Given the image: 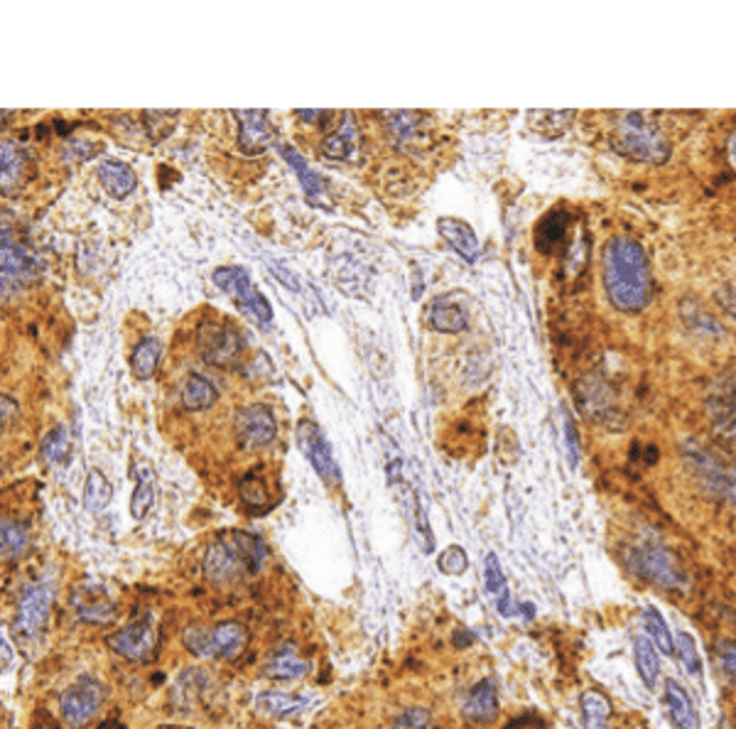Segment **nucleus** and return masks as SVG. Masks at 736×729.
Returning a JSON list of instances; mask_svg holds the SVG:
<instances>
[{
	"instance_id": "47",
	"label": "nucleus",
	"mask_w": 736,
	"mask_h": 729,
	"mask_svg": "<svg viewBox=\"0 0 736 729\" xmlns=\"http://www.w3.org/2000/svg\"><path fill=\"white\" fill-rule=\"evenodd\" d=\"M498 614H501V617H514V614H516V605L511 602L508 589L498 595Z\"/></svg>"
},
{
	"instance_id": "36",
	"label": "nucleus",
	"mask_w": 736,
	"mask_h": 729,
	"mask_svg": "<svg viewBox=\"0 0 736 729\" xmlns=\"http://www.w3.org/2000/svg\"><path fill=\"white\" fill-rule=\"evenodd\" d=\"M70 450H72V438H70V430H66L64 425H56L54 430H50V435L42 442L44 460L52 464L66 462V458H70Z\"/></svg>"
},
{
	"instance_id": "8",
	"label": "nucleus",
	"mask_w": 736,
	"mask_h": 729,
	"mask_svg": "<svg viewBox=\"0 0 736 729\" xmlns=\"http://www.w3.org/2000/svg\"><path fill=\"white\" fill-rule=\"evenodd\" d=\"M104 702V688L94 678H76L60 698V715L70 729H82L94 720Z\"/></svg>"
},
{
	"instance_id": "33",
	"label": "nucleus",
	"mask_w": 736,
	"mask_h": 729,
	"mask_svg": "<svg viewBox=\"0 0 736 729\" xmlns=\"http://www.w3.org/2000/svg\"><path fill=\"white\" fill-rule=\"evenodd\" d=\"M155 504V474L153 472H143L138 474V484L133 489L131 496V516L135 521H143Z\"/></svg>"
},
{
	"instance_id": "13",
	"label": "nucleus",
	"mask_w": 736,
	"mask_h": 729,
	"mask_svg": "<svg viewBox=\"0 0 736 729\" xmlns=\"http://www.w3.org/2000/svg\"><path fill=\"white\" fill-rule=\"evenodd\" d=\"M276 418L270 408L263 403H253L243 408L239 418H236V435H239L241 445L246 450H260L268 448L276 440Z\"/></svg>"
},
{
	"instance_id": "43",
	"label": "nucleus",
	"mask_w": 736,
	"mask_h": 729,
	"mask_svg": "<svg viewBox=\"0 0 736 729\" xmlns=\"http://www.w3.org/2000/svg\"><path fill=\"white\" fill-rule=\"evenodd\" d=\"M280 151H282V155L288 157V163H290L294 170H298V175L302 177V185H304V189H308V195H310V197H317V192H320V179H317V175H314L312 170L308 167V163H304L302 157H300L298 153H294L292 147H288V145H282Z\"/></svg>"
},
{
	"instance_id": "15",
	"label": "nucleus",
	"mask_w": 736,
	"mask_h": 729,
	"mask_svg": "<svg viewBox=\"0 0 736 729\" xmlns=\"http://www.w3.org/2000/svg\"><path fill=\"white\" fill-rule=\"evenodd\" d=\"M72 607L79 619L89 624H108L116 619V602L96 583H84L72 592Z\"/></svg>"
},
{
	"instance_id": "9",
	"label": "nucleus",
	"mask_w": 736,
	"mask_h": 729,
	"mask_svg": "<svg viewBox=\"0 0 736 729\" xmlns=\"http://www.w3.org/2000/svg\"><path fill=\"white\" fill-rule=\"evenodd\" d=\"M157 639H160L157 622L153 617H143L113 634L108 639V646L113 654L131 660V664H147V660L155 658Z\"/></svg>"
},
{
	"instance_id": "46",
	"label": "nucleus",
	"mask_w": 736,
	"mask_h": 729,
	"mask_svg": "<svg viewBox=\"0 0 736 729\" xmlns=\"http://www.w3.org/2000/svg\"><path fill=\"white\" fill-rule=\"evenodd\" d=\"M564 428H568V454H570V464L577 466V460H580V448H577V432L572 425V418L564 413Z\"/></svg>"
},
{
	"instance_id": "18",
	"label": "nucleus",
	"mask_w": 736,
	"mask_h": 729,
	"mask_svg": "<svg viewBox=\"0 0 736 729\" xmlns=\"http://www.w3.org/2000/svg\"><path fill=\"white\" fill-rule=\"evenodd\" d=\"M263 670H266V676L273 680H298L310 674L312 664L310 660H304L292 644H282L268 656Z\"/></svg>"
},
{
	"instance_id": "2",
	"label": "nucleus",
	"mask_w": 736,
	"mask_h": 729,
	"mask_svg": "<svg viewBox=\"0 0 736 729\" xmlns=\"http://www.w3.org/2000/svg\"><path fill=\"white\" fill-rule=\"evenodd\" d=\"M268 561V545L246 531H224L204 553V575L214 585L229 587L258 575Z\"/></svg>"
},
{
	"instance_id": "29",
	"label": "nucleus",
	"mask_w": 736,
	"mask_h": 729,
	"mask_svg": "<svg viewBox=\"0 0 736 729\" xmlns=\"http://www.w3.org/2000/svg\"><path fill=\"white\" fill-rule=\"evenodd\" d=\"M580 710L584 729H611V702L602 692L587 690L580 698Z\"/></svg>"
},
{
	"instance_id": "19",
	"label": "nucleus",
	"mask_w": 736,
	"mask_h": 729,
	"mask_svg": "<svg viewBox=\"0 0 736 729\" xmlns=\"http://www.w3.org/2000/svg\"><path fill=\"white\" fill-rule=\"evenodd\" d=\"M437 232L439 236L445 238V242L457 250V254L474 264L479 256V242H477V234L471 232L469 224H464L459 219H439L437 222Z\"/></svg>"
},
{
	"instance_id": "35",
	"label": "nucleus",
	"mask_w": 736,
	"mask_h": 729,
	"mask_svg": "<svg viewBox=\"0 0 736 729\" xmlns=\"http://www.w3.org/2000/svg\"><path fill=\"white\" fill-rule=\"evenodd\" d=\"M643 626L653 639V644L659 646L665 656H673V634H671V629H667V622L663 619V614L653 605L643 609Z\"/></svg>"
},
{
	"instance_id": "25",
	"label": "nucleus",
	"mask_w": 736,
	"mask_h": 729,
	"mask_svg": "<svg viewBox=\"0 0 736 729\" xmlns=\"http://www.w3.org/2000/svg\"><path fill=\"white\" fill-rule=\"evenodd\" d=\"M256 708L260 712L270 715V717H292V715H298L300 710L308 708V700L300 698V695L266 690L256 698Z\"/></svg>"
},
{
	"instance_id": "31",
	"label": "nucleus",
	"mask_w": 736,
	"mask_h": 729,
	"mask_svg": "<svg viewBox=\"0 0 736 729\" xmlns=\"http://www.w3.org/2000/svg\"><path fill=\"white\" fill-rule=\"evenodd\" d=\"M113 499V486L99 470H92L84 484V509L89 514H101Z\"/></svg>"
},
{
	"instance_id": "50",
	"label": "nucleus",
	"mask_w": 736,
	"mask_h": 729,
	"mask_svg": "<svg viewBox=\"0 0 736 729\" xmlns=\"http://www.w3.org/2000/svg\"><path fill=\"white\" fill-rule=\"evenodd\" d=\"M729 163L736 170V133L729 138Z\"/></svg>"
},
{
	"instance_id": "16",
	"label": "nucleus",
	"mask_w": 736,
	"mask_h": 729,
	"mask_svg": "<svg viewBox=\"0 0 736 729\" xmlns=\"http://www.w3.org/2000/svg\"><path fill=\"white\" fill-rule=\"evenodd\" d=\"M498 690L494 680H479L462 702V715L474 725H494L498 717Z\"/></svg>"
},
{
	"instance_id": "14",
	"label": "nucleus",
	"mask_w": 736,
	"mask_h": 729,
	"mask_svg": "<svg viewBox=\"0 0 736 729\" xmlns=\"http://www.w3.org/2000/svg\"><path fill=\"white\" fill-rule=\"evenodd\" d=\"M234 116L239 119V145L246 155L266 153L276 143V131L268 111H236Z\"/></svg>"
},
{
	"instance_id": "6",
	"label": "nucleus",
	"mask_w": 736,
	"mask_h": 729,
	"mask_svg": "<svg viewBox=\"0 0 736 729\" xmlns=\"http://www.w3.org/2000/svg\"><path fill=\"white\" fill-rule=\"evenodd\" d=\"M38 256L20 242L13 226L0 216V290H18L38 278Z\"/></svg>"
},
{
	"instance_id": "48",
	"label": "nucleus",
	"mask_w": 736,
	"mask_h": 729,
	"mask_svg": "<svg viewBox=\"0 0 736 729\" xmlns=\"http://www.w3.org/2000/svg\"><path fill=\"white\" fill-rule=\"evenodd\" d=\"M719 300H722V305L727 307V310L736 317V290H724V292L719 295Z\"/></svg>"
},
{
	"instance_id": "39",
	"label": "nucleus",
	"mask_w": 736,
	"mask_h": 729,
	"mask_svg": "<svg viewBox=\"0 0 736 729\" xmlns=\"http://www.w3.org/2000/svg\"><path fill=\"white\" fill-rule=\"evenodd\" d=\"M437 567H439V573L452 575V577L464 575V573H467V567H469L467 551L459 548V545H449V548H445L439 553Z\"/></svg>"
},
{
	"instance_id": "28",
	"label": "nucleus",
	"mask_w": 736,
	"mask_h": 729,
	"mask_svg": "<svg viewBox=\"0 0 736 729\" xmlns=\"http://www.w3.org/2000/svg\"><path fill=\"white\" fill-rule=\"evenodd\" d=\"M183 403L187 410H207L217 401V386L201 373H189L183 383Z\"/></svg>"
},
{
	"instance_id": "40",
	"label": "nucleus",
	"mask_w": 736,
	"mask_h": 729,
	"mask_svg": "<svg viewBox=\"0 0 736 729\" xmlns=\"http://www.w3.org/2000/svg\"><path fill=\"white\" fill-rule=\"evenodd\" d=\"M145 125H147V133H151L153 143L167 138L169 133L175 129V119H177V111H145Z\"/></svg>"
},
{
	"instance_id": "37",
	"label": "nucleus",
	"mask_w": 736,
	"mask_h": 729,
	"mask_svg": "<svg viewBox=\"0 0 736 729\" xmlns=\"http://www.w3.org/2000/svg\"><path fill=\"white\" fill-rule=\"evenodd\" d=\"M241 499L248 509L266 511L270 506V489L266 480H260L256 474H248L241 482Z\"/></svg>"
},
{
	"instance_id": "12",
	"label": "nucleus",
	"mask_w": 736,
	"mask_h": 729,
	"mask_svg": "<svg viewBox=\"0 0 736 729\" xmlns=\"http://www.w3.org/2000/svg\"><path fill=\"white\" fill-rule=\"evenodd\" d=\"M298 442L304 452V458L310 460L314 472L322 476L324 484L330 486L342 484V472H339V464L334 460L330 442H326L324 432L317 428L312 420H302L298 425Z\"/></svg>"
},
{
	"instance_id": "41",
	"label": "nucleus",
	"mask_w": 736,
	"mask_h": 729,
	"mask_svg": "<svg viewBox=\"0 0 736 729\" xmlns=\"http://www.w3.org/2000/svg\"><path fill=\"white\" fill-rule=\"evenodd\" d=\"M484 587L486 592H491V595H501V592L508 589L501 561H498L496 553H489L484 561Z\"/></svg>"
},
{
	"instance_id": "49",
	"label": "nucleus",
	"mask_w": 736,
	"mask_h": 729,
	"mask_svg": "<svg viewBox=\"0 0 736 729\" xmlns=\"http://www.w3.org/2000/svg\"><path fill=\"white\" fill-rule=\"evenodd\" d=\"M727 496H729L732 504L736 506V472L732 474V480H729V484H727Z\"/></svg>"
},
{
	"instance_id": "22",
	"label": "nucleus",
	"mask_w": 736,
	"mask_h": 729,
	"mask_svg": "<svg viewBox=\"0 0 736 729\" xmlns=\"http://www.w3.org/2000/svg\"><path fill=\"white\" fill-rule=\"evenodd\" d=\"M570 226V214L564 209H552L546 214L536 229V246L540 254H552L554 248L562 244L564 234H568Z\"/></svg>"
},
{
	"instance_id": "26",
	"label": "nucleus",
	"mask_w": 736,
	"mask_h": 729,
	"mask_svg": "<svg viewBox=\"0 0 736 729\" xmlns=\"http://www.w3.org/2000/svg\"><path fill=\"white\" fill-rule=\"evenodd\" d=\"M22 173H25V153L20 145L3 141L0 143V192L13 189Z\"/></svg>"
},
{
	"instance_id": "24",
	"label": "nucleus",
	"mask_w": 736,
	"mask_h": 729,
	"mask_svg": "<svg viewBox=\"0 0 736 729\" xmlns=\"http://www.w3.org/2000/svg\"><path fill=\"white\" fill-rule=\"evenodd\" d=\"M427 322L437 332H445V335H459L467 329V312L462 310L459 305L455 302H445V300H435L429 305V310L425 312Z\"/></svg>"
},
{
	"instance_id": "11",
	"label": "nucleus",
	"mask_w": 736,
	"mask_h": 729,
	"mask_svg": "<svg viewBox=\"0 0 736 729\" xmlns=\"http://www.w3.org/2000/svg\"><path fill=\"white\" fill-rule=\"evenodd\" d=\"M199 351L204 361L226 369L241 359L243 345L234 327L224 322H204L199 327Z\"/></svg>"
},
{
	"instance_id": "5",
	"label": "nucleus",
	"mask_w": 736,
	"mask_h": 729,
	"mask_svg": "<svg viewBox=\"0 0 736 729\" xmlns=\"http://www.w3.org/2000/svg\"><path fill=\"white\" fill-rule=\"evenodd\" d=\"M629 565L633 573L645 583L665 589H683L687 585L683 567L677 565L675 555L665 548L659 538H641L629 553Z\"/></svg>"
},
{
	"instance_id": "38",
	"label": "nucleus",
	"mask_w": 736,
	"mask_h": 729,
	"mask_svg": "<svg viewBox=\"0 0 736 729\" xmlns=\"http://www.w3.org/2000/svg\"><path fill=\"white\" fill-rule=\"evenodd\" d=\"M533 116L536 119H530V125H533V129L538 133L546 135V138H550V125H554V133H558V138L560 135L568 131V125H570V119L574 116L572 111H533Z\"/></svg>"
},
{
	"instance_id": "45",
	"label": "nucleus",
	"mask_w": 736,
	"mask_h": 729,
	"mask_svg": "<svg viewBox=\"0 0 736 729\" xmlns=\"http://www.w3.org/2000/svg\"><path fill=\"white\" fill-rule=\"evenodd\" d=\"M94 153H96V147L92 143H86V141H72L64 151L66 161H76V163L86 161V157H92Z\"/></svg>"
},
{
	"instance_id": "17",
	"label": "nucleus",
	"mask_w": 736,
	"mask_h": 729,
	"mask_svg": "<svg viewBox=\"0 0 736 729\" xmlns=\"http://www.w3.org/2000/svg\"><path fill=\"white\" fill-rule=\"evenodd\" d=\"M663 705L667 710V720L673 722L675 729H697L699 717L695 710V702L681 682L673 678H667L663 682Z\"/></svg>"
},
{
	"instance_id": "34",
	"label": "nucleus",
	"mask_w": 736,
	"mask_h": 729,
	"mask_svg": "<svg viewBox=\"0 0 736 729\" xmlns=\"http://www.w3.org/2000/svg\"><path fill=\"white\" fill-rule=\"evenodd\" d=\"M30 533L20 523L0 521V557H18L28 551Z\"/></svg>"
},
{
	"instance_id": "4",
	"label": "nucleus",
	"mask_w": 736,
	"mask_h": 729,
	"mask_svg": "<svg viewBox=\"0 0 736 729\" xmlns=\"http://www.w3.org/2000/svg\"><path fill=\"white\" fill-rule=\"evenodd\" d=\"M183 646L197 658L236 660L248 646V629L241 622H221L214 626L191 624L183 632Z\"/></svg>"
},
{
	"instance_id": "7",
	"label": "nucleus",
	"mask_w": 736,
	"mask_h": 729,
	"mask_svg": "<svg viewBox=\"0 0 736 729\" xmlns=\"http://www.w3.org/2000/svg\"><path fill=\"white\" fill-rule=\"evenodd\" d=\"M211 280L217 283L224 292H229L236 305H239L241 310L260 327H268L270 320H273V310H270V305L266 302L263 295L253 288V283L248 280L243 268L221 266L211 273Z\"/></svg>"
},
{
	"instance_id": "23",
	"label": "nucleus",
	"mask_w": 736,
	"mask_h": 729,
	"mask_svg": "<svg viewBox=\"0 0 736 729\" xmlns=\"http://www.w3.org/2000/svg\"><path fill=\"white\" fill-rule=\"evenodd\" d=\"M633 664H636L643 686L649 690H655L661 680V656L655 651L651 639H645V636H636V639H633Z\"/></svg>"
},
{
	"instance_id": "44",
	"label": "nucleus",
	"mask_w": 736,
	"mask_h": 729,
	"mask_svg": "<svg viewBox=\"0 0 736 729\" xmlns=\"http://www.w3.org/2000/svg\"><path fill=\"white\" fill-rule=\"evenodd\" d=\"M717 658H719L724 676H727L732 686L736 688V641H722Z\"/></svg>"
},
{
	"instance_id": "32",
	"label": "nucleus",
	"mask_w": 736,
	"mask_h": 729,
	"mask_svg": "<svg viewBox=\"0 0 736 729\" xmlns=\"http://www.w3.org/2000/svg\"><path fill=\"white\" fill-rule=\"evenodd\" d=\"M673 654L677 656V664H681L690 676L702 678V656L693 634L677 632V636L673 639Z\"/></svg>"
},
{
	"instance_id": "27",
	"label": "nucleus",
	"mask_w": 736,
	"mask_h": 729,
	"mask_svg": "<svg viewBox=\"0 0 736 729\" xmlns=\"http://www.w3.org/2000/svg\"><path fill=\"white\" fill-rule=\"evenodd\" d=\"M359 141V133H356V123L351 116H344L342 125L334 133L326 135L322 141V153L326 157H332V161H346L354 151V145Z\"/></svg>"
},
{
	"instance_id": "1",
	"label": "nucleus",
	"mask_w": 736,
	"mask_h": 729,
	"mask_svg": "<svg viewBox=\"0 0 736 729\" xmlns=\"http://www.w3.org/2000/svg\"><path fill=\"white\" fill-rule=\"evenodd\" d=\"M602 276L609 302L619 312H641L653 298V278L645 248L629 236H616L604 246Z\"/></svg>"
},
{
	"instance_id": "10",
	"label": "nucleus",
	"mask_w": 736,
	"mask_h": 729,
	"mask_svg": "<svg viewBox=\"0 0 736 729\" xmlns=\"http://www.w3.org/2000/svg\"><path fill=\"white\" fill-rule=\"evenodd\" d=\"M54 602V587L50 579H40V583H32L25 595H22L18 614H15V624L13 629L20 636V639H35L40 632L44 629V624L50 619V609Z\"/></svg>"
},
{
	"instance_id": "42",
	"label": "nucleus",
	"mask_w": 736,
	"mask_h": 729,
	"mask_svg": "<svg viewBox=\"0 0 736 729\" xmlns=\"http://www.w3.org/2000/svg\"><path fill=\"white\" fill-rule=\"evenodd\" d=\"M393 729H437V725L433 720V715H429V710L411 708L395 717Z\"/></svg>"
},
{
	"instance_id": "21",
	"label": "nucleus",
	"mask_w": 736,
	"mask_h": 729,
	"mask_svg": "<svg viewBox=\"0 0 736 729\" xmlns=\"http://www.w3.org/2000/svg\"><path fill=\"white\" fill-rule=\"evenodd\" d=\"M425 116L417 111H391L386 113V125H388V133L395 145H415L417 141L423 138V121Z\"/></svg>"
},
{
	"instance_id": "20",
	"label": "nucleus",
	"mask_w": 736,
	"mask_h": 729,
	"mask_svg": "<svg viewBox=\"0 0 736 729\" xmlns=\"http://www.w3.org/2000/svg\"><path fill=\"white\" fill-rule=\"evenodd\" d=\"M99 179L113 199H126L135 189V185H138V177H135L133 167L126 163H118V161L101 163Z\"/></svg>"
},
{
	"instance_id": "3",
	"label": "nucleus",
	"mask_w": 736,
	"mask_h": 729,
	"mask_svg": "<svg viewBox=\"0 0 736 729\" xmlns=\"http://www.w3.org/2000/svg\"><path fill=\"white\" fill-rule=\"evenodd\" d=\"M611 145L619 155L636 163H663L671 155L665 135L639 111L621 113L611 133Z\"/></svg>"
},
{
	"instance_id": "30",
	"label": "nucleus",
	"mask_w": 736,
	"mask_h": 729,
	"mask_svg": "<svg viewBox=\"0 0 736 729\" xmlns=\"http://www.w3.org/2000/svg\"><path fill=\"white\" fill-rule=\"evenodd\" d=\"M157 361H160V341L153 337H145L143 341H138V347L133 349L131 357V369L135 379L138 381L151 379L157 369Z\"/></svg>"
}]
</instances>
